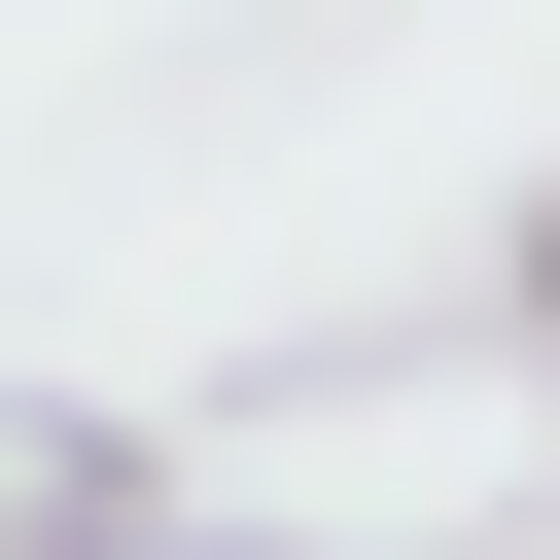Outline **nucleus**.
I'll return each mask as SVG.
<instances>
[{"instance_id": "obj_1", "label": "nucleus", "mask_w": 560, "mask_h": 560, "mask_svg": "<svg viewBox=\"0 0 560 560\" xmlns=\"http://www.w3.org/2000/svg\"><path fill=\"white\" fill-rule=\"evenodd\" d=\"M0 560H210V525H175L140 420H70V455H0Z\"/></svg>"}, {"instance_id": "obj_2", "label": "nucleus", "mask_w": 560, "mask_h": 560, "mask_svg": "<svg viewBox=\"0 0 560 560\" xmlns=\"http://www.w3.org/2000/svg\"><path fill=\"white\" fill-rule=\"evenodd\" d=\"M525 350H560V210H525Z\"/></svg>"}]
</instances>
